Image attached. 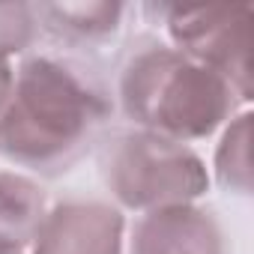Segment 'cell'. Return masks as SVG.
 Returning a JSON list of instances; mask_svg holds the SVG:
<instances>
[{
  "mask_svg": "<svg viewBox=\"0 0 254 254\" xmlns=\"http://www.w3.org/2000/svg\"><path fill=\"white\" fill-rule=\"evenodd\" d=\"M111 117L114 96L93 63L27 54L0 111V156L39 177H60L105 138Z\"/></svg>",
  "mask_w": 254,
  "mask_h": 254,
  "instance_id": "1",
  "label": "cell"
},
{
  "mask_svg": "<svg viewBox=\"0 0 254 254\" xmlns=\"http://www.w3.org/2000/svg\"><path fill=\"white\" fill-rule=\"evenodd\" d=\"M117 102L135 129L180 144L215 135L239 108L236 90L221 75L156 36L129 45L117 72Z\"/></svg>",
  "mask_w": 254,
  "mask_h": 254,
  "instance_id": "2",
  "label": "cell"
},
{
  "mask_svg": "<svg viewBox=\"0 0 254 254\" xmlns=\"http://www.w3.org/2000/svg\"><path fill=\"white\" fill-rule=\"evenodd\" d=\"M99 174L120 206L141 212L194 203L209 189L206 165L189 144L135 126L105 132Z\"/></svg>",
  "mask_w": 254,
  "mask_h": 254,
  "instance_id": "3",
  "label": "cell"
},
{
  "mask_svg": "<svg viewBox=\"0 0 254 254\" xmlns=\"http://www.w3.org/2000/svg\"><path fill=\"white\" fill-rule=\"evenodd\" d=\"M156 15L177 51L221 75L239 96L251 102V9L248 6H147Z\"/></svg>",
  "mask_w": 254,
  "mask_h": 254,
  "instance_id": "4",
  "label": "cell"
},
{
  "mask_svg": "<svg viewBox=\"0 0 254 254\" xmlns=\"http://www.w3.org/2000/svg\"><path fill=\"white\" fill-rule=\"evenodd\" d=\"M126 218L114 203L93 197H66L48 206L33 254H123Z\"/></svg>",
  "mask_w": 254,
  "mask_h": 254,
  "instance_id": "5",
  "label": "cell"
},
{
  "mask_svg": "<svg viewBox=\"0 0 254 254\" xmlns=\"http://www.w3.org/2000/svg\"><path fill=\"white\" fill-rule=\"evenodd\" d=\"M129 254H230L218 215L197 203L144 212L129 239Z\"/></svg>",
  "mask_w": 254,
  "mask_h": 254,
  "instance_id": "6",
  "label": "cell"
},
{
  "mask_svg": "<svg viewBox=\"0 0 254 254\" xmlns=\"http://www.w3.org/2000/svg\"><path fill=\"white\" fill-rule=\"evenodd\" d=\"M126 6L114 0H87V3H36L39 33H48L57 45L90 48L111 39L123 24Z\"/></svg>",
  "mask_w": 254,
  "mask_h": 254,
  "instance_id": "7",
  "label": "cell"
},
{
  "mask_svg": "<svg viewBox=\"0 0 254 254\" xmlns=\"http://www.w3.org/2000/svg\"><path fill=\"white\" fill-rule=\"evenodd\" d=\"M45 212L48 197L36 180L0 171V251H21L33 245Z\"/></svg>",
  "mask_w": 254,
  "mask_h": 254,
  "instance_id": "8",
  "label": "cell"
},
{
  "mask_svg": "<svg viewBox=\"0 0 254 254\" xmlns=\"http://www.w3.org/2000/svg\"><path fill=\"white\" fill-rule=\"evenodd\" d=\"M215 177L233 194H251V114L227 123L215 150Z\"/></svg>",
  "mask_w": 254,
  "mask_h": 254,
  "instance_id": "9",
  "label": "cell"
},
{
  "mask_svg": "<svg viewBox=\"0 0 254 254\" xmlns=\"http://www.w3.org/2000/svg\"><path fill=\"white\" fill-rule=\"evenodd\" d=\"M39 39L36 3H0V60L24 54Z\"/></svg>",
  "mask_w": 254,
  "mask_h": 254,
  "instance_id": "10",
  "label": "cell"
},
{
  "mask_svg": "<svg viewBox=\"0 0 254 254\" xmlns=\"http://www.w3.org/2000/svg\"><path fill=\"white\" fill-rule=\"evenodd\" d=\"M12 84H15V69L6 60H0V111L6 108V102L12 96Z\"/></svg>",
  "mask_w": 254,
  "mask_h": 254,
  "instance_id": "11",
  "label": "cell"
},
{
  "mask_svg": "<svg viewBox=\"0 0 254 254\" xmlns=\"http://www.w3.org/2000/svg\"><path fill=\"white\" fill-rule=\"evenodd\" d=\"M0 254H21V251H0Z\"/></svg>",
  "mask_w": 254,
  "mask_h": 254,
  "instance_id": "12",
  "label": "cell"
}]
</instances>
